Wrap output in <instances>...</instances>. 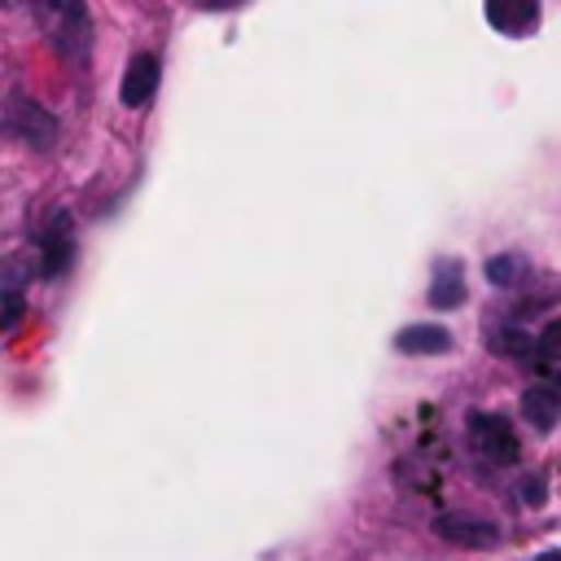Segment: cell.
Returning a JSON list of instances; mask_svg holds the SVG:
<instances>
[{"mask_svg": "<svg viewBox=\"0 0 561 561\" xmlns=\"http://www.w3.org/2000/svg\"><path fill=\"white\" fill-rule=\"evenodd\" d=\"M539 351H543L548 359H561V320L543 324V333H539Z\"/></svg>", "mask_w": 561, "mask_h": 561, "instance_id": "obj_12", "label": "cell"}, {"mask_svg": "<svg viewBox=\"0 0 561 561\" xmlns=\"http://www.w3.org/2000/svg\"><path fill=\"white\" fill-rule=\"evenodd\" d=\"M153 88H158V57H153V53H136V57L127 61V75H123V83H118V96H123V105L140 110V105L153 96Z\"/></svg>", "mask_w": 561, "mask_h": 561, "instance_id": "obj_5", "label": "cell"}, {"mask_svg": "<svg viewBox=\"0 0 561 561\" xmlns=\"http://www.w3.org/2000/svg\"><path fill=\"white\" fill-rule=\"evenodd\" d=\"M517 272H522V259H517V254H495V259H486V280H491V285H513Z\"/></svg>", "mask_w": 561, "mask_h": 561, "instance_id": "obj_11", "label": "cell"}, {"mask_svg": "<svg viewBox=\"0 0 561 561\" xmlns=\"http://www.w3.org/2000/svg\"><path fill=\"white\" fill-rule=\"evenodd\" d=\"M522 416L530 421V430L548 434V430L557 425V416H561V386H552V381L526 386V394H522Z\"/></svg>", "mask_w": 561, "mask_h": 561, "instance_id": "obj_6", "label": "cell"}, {"mask_svg": "<svg viewBox=\"0 0 561 561\" xmlns=\"http://www.w3.org/2000/svg\"><path fill=\"white\" fill-rule=\"evenodd\" d=\"M9 131L22 136L31 149H48V145L57 140V118H53L48 110H39V105L13 96V105H9Z\"/></svg>", "mask_w": 561, "mask_h": 561, "instance_id": "obj_3", "label": "cell"}, {"mask_svg": "<svg viewBox=\"0 0 561 561\" xmlns=\"http://www.w3.org/2000/svg\"><path fill=\"white\" fill-rule=\"evenodd\" d=\"M465 302V272L456 259H438L434 263V280H430V307L451 311Z\"/></svg>", "mask_w": 561, "mask_h": 561, "instance_id": "obj_7", "label": "cell"}, {"mask_svg": "<svg viewBox=\"0 0 561 561\" xmlns=\"http://www.w3.org/2000/svg\"><path fill=\"white\" fill-rule=\"evenodd\" d=\"M434 530H438V539H447L456 548H495L500 543V530L491 522H482V517L443 513V517H434Z\"/></svg>", "mask_w": 561, "mask_h": 561, "instance_id": "obj_4", "label": "cell"}, {"mask_svg": "<svg viewBox=\"0 0 561 561\" xmlns=\"http://www.w3.org/2000/svg\"><path fill=\"white\" fill-rule=\"evenodd\" d=\"M394 346L403 355H443L451 346V333L443 324H408V329H399Z\"/></svg>", "mask_w": 561, "mask_h": 561, "instance_id": "obj_8", "label": "cell"}, {"mask_svg": "<svg viewBox=\"0 0 561 561\" xmlns=\"http://www.w3.org/2000/svg\"><path fill=\"white\" fill-rule=\"evenodd\" d=\"M535 561H561V552H543V557H535Z\"/></svg>", "mask_w": 561, "mask_h": 561, "instance_id": "obj_15", "label": "cell"}, {"mask_svg": "<svg viewBox=\"0 0 561 561\" xmlns=\"http://www.w3.org/2000/svg\"><path fill=\"white\" fill-rule=\"evenodd\" d=\"M469 443L478 456L495 460V465H513L517 460V438L508 430V421L500 412H473L469 416Z\"/></svg>", "mask_w": 561, "mask_h": 561, "instance_id": "obj_1", "label": "cell"}, {"mask_svg": "<svg viewBox=\"0 0 561 561\" xmlns=\"http://www.w3.org/2000/svg\"><path fill=\"white\" fill-rule=\"evenodd\" d=\"M517 495H522V504L539 508V504H543V478H535V473H530V478H522V482H517Z\"/></svg>", "mask_w": 561, "mask_h": 561, "instance_id": "obj_13", "label": "cell"}, {"mask_svg": "<svg viewBox=\"0 0 561 561\" xmlns=\"http://www.w3.org/2000/svg\"><path fill=\"white\" fill-rule=\"evenodd\" d=\"M18 316H22V298H18V280H9L4 285V329H13Z\"/></svg>", "mask_w": 561, "mask_h": 561, "instance_id": "obj_14", "label": "cell"}, {"mask_svg": "<svg viewBox=\"0 0 561 561\" xmlns=\"http://www.w3.org/2000/svg\"><path fill=\"white\" fill-rule=\"evenodd\" d=\"M535 18H539V4H530V0H491L486 4V22L495 31H504V35L526 31Z\"/></svg>", "mask_w": 561, "mask_h": 561, "instance_id": "obj_9", "label": "cell"}, {"mask_svg": "<svg viewBox=\"0 0 561 561\" xmlns=\"http://www.w3.org/2000/svg\"><path fill=\"white\" fill-rule=\"evenodd\" d=\"M75 259V224H70V210H53L44 232H39V272L53 280L70 267Z\"/></svg>", "mask_w": 561, "mask_h": 561, "instance_id": "obj_2", "label": "cell"}, {"mask_svg": "<svg viewBox=\"0 0 561 561\" xmlns=\"http://www.w3.org/2000/svg\"><path fill=\"white\" fill-rule=\"evenodd\" d=\"M486 346H491V351H500V355H526V351H530V337H526V329L500 324V329H491V333H486Z\"/></svg>", "mask_w": 561, "mask_h": 561, "instance_id": "obj_10", "label": "cell"}]
</instances>
